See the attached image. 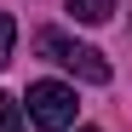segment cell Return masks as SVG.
<instances>
[{
	"label": "cell",
	"instance_id": "obj_1",
	"mask_svg": "<svg viewBox=\"0 0 132 132\" xmlns=\"http://www.w3.org/2000/svg\"><path fill=\"white\" fill-rule=\"evenodd\" d=\"M35 52H40V57H52V63H63L69 75L92 80V86H109V57H103L98 46H80V40L57 35V29H40V35H35Z\"/></svg>",
	"mask_w": 132,
	"mask_h": 132
},
{
	"label": "cell",
	"instance_id": "obj_2",
	"mask_svg": "<svg viewBox=\"0 0 132 132\" xmlns=\"http://www.w3.org/2000/svg\"><path fill=\"white\" fill-rule=\"evenodd\" d=\"M75 86H63V80H35L29 86V121L40 132H69L75 126Z\"/></svg>",
	"mask_w": 132,
	"mask_h": 132
},
{
	"label": "cell",
	"instance_id": "obj_3",
	"mask_svg": "<svg viewBox=\"0 0 132 132\" xmlns=\"http://www.w3.org/2000/svg\"><path fill=\"white\" fill-rule=\"evenodd\" d=\"M109 12H115V0H69V17H75V23H103Z\"/></svg>",
	"mask_w": 132,
	"mask_h": 132
},
{
	"label": "cell",
	"instance_id": "obj_4",
	"mask_svg": "<svg viewBox=\"0 0 132 132\" xmlns=\"http://www.w3.org/2000/svg\"><path fill=\"white\" fill-rule=\"evenodd\" d=\"M0 132H23V109H17V98L0 92Z\"/></svg>",
	"mask_w": 132,
	"mask_h": 132
},
{
	"label": "cell",
	"instance_id": "obj_5",
	"mask_svg": "<svg viewBox=\"0 0 132 132\" xmlns=\"http://www.w3.org/2000/svg\"><path fill=\"white\" fill-rule=\"evenodd\" d=\"M12 40H17V23L0 12V69H6V57H12Z\"/></svg>",
	"mask_w": 132,
	"mask_h": 132
},
{
	"label": "cell",
	"instance_id": "obj_6",
	"mask_svg": "<svg viewBox=\"0 0 132 132\" xmlns=\"http://www.w3.org/2000/svg\"><path fill=\"white\" fill-rule=\"evenodd\" d=\"M80 132H92V126H80Z\"/></svg>",
	"mask_w": 132,
	"mask_h": 132
}]
</instances>
